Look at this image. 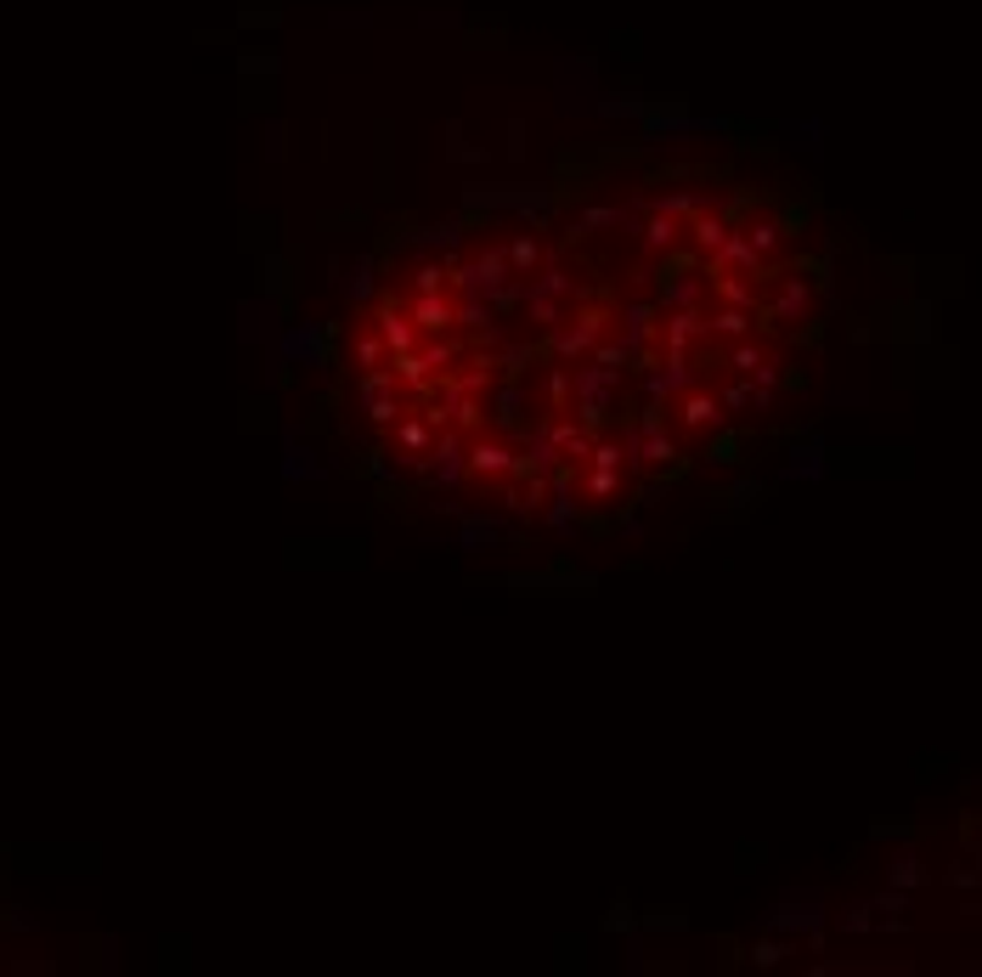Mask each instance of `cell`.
<instances>
[{
    "instance_id": "16",
    "label": "cell",
    "mask_w": 982,
    "mask_h": 977,
    "mask_svg": "<svg viewBox=\"0 0 982 977\" xmlns=\"http://www.w3.org/2000/svg\"><path fill=\"white\" fill-rule=\"evenodd\" d=\"M621 221H632V210H621V204H599V210H581V215H576V232H581V237H594V232L621 226Z\"/></svg>"
},
{
    "instance_id": "7",
    "label": "cell",
    "mask_w": 982,
    "mask_h": 977,
    "mask_svg": "<svg viewBox=\"0 0 982 977\" xmlns=\"http://www.w3.org/2000/svg\"><path fill=\"white\" fill-rule=\"evenodd\" d=\"M701 333H706V317H701L695 306H677V311L661 317V346H666V351H690Z\"/></svg>"
},
{
    "instance_id": "15",
    "label": "cell",
    "mask_w": 982,
    "mask_h": 977,
    "mask_svg": "<svg viewBox=\"0 0 982 977\" xmlns=\"http://www.w3.org/2000/svg\"><path fill=\"white\" fill-rule=\"evenodd\" d=\"M389 429H396V442H402V447H407L413 458H424V453H429V442H435V429H429V418H396V424H389Z\"/></svg>"
},
{
    "instance_id": "19",
    "label": "cell",
    "mask_w": 982,
    "mask_h": 977,
    "mask_svg": "<svg viewBox=\"0 0 982 977\" xmlns=\"http://www.w3.org/2000/svg\"><path fill=\"white\" fill-rule=\"evenodd\" d=\"M548 525H554V531H570V525H576V498H570V480H565V475H559V486H554Z\"/></svg>"
},
{
    "instance_id": "24",
    "label": "cell",
    "mask_w": 982,
    "mask_h": 977,
    "mask_svg": "<svg viewBox=\"0 0 982 977\" xmlns=\"http://www.w3.org/2000/svg\"><path fill=\"white\" fill-rule=\"evenodd\" d=\"M520 402H525V390L509 379V384H503V396H498V418H503V424H520Z\"/></svg>"
},
{
    "instance_id": "20",
    "label": "cell",
    "mask_w": 982,
    "mask_h": 977,
    "mask_svg": "<svg viewBox=\"0 0 982 977\" xmlns=\"http://www.w3.org/2000/svg\"><path fill=\"white\" fill-rule=\"evenodd\" d=\"M536 261H543V249H536V237H531V232H520V237L509 243V266H514V277L536 272Z\"/></svg>"
},
{
    "instance_id": "2",
    "label": "cell",
    "mask_w": 982,
    "mask_h": 977,
    "mask_svg": "<svg viewBox=\"0 0 982 977\" xmlns=\"http://www.w3.org/2000/svg\"><path fill=\"white\" fill-rule=\"evenodd\" d=\"M690 384H695L690 351H666L661 362H650V368H644V396H650V402H672V396H683Z\"/></svg>"
},
{
    "instance_id": "1",
    "label": "cell",
    "mask_w": 982,
    "mask_h": 977,
    "mask_svg": "<svg viewBox=\"0 0 982 977\" xmlns=\"http://www.w3.org/2000/svg\"><path fill=\"white\" fill-rule=\"evenodd\" d=\"M605 322H610L605 311H581V317H570V322L548 339V351H554L559 362H587V357L599 351V339H605Z\"/></svg>"
},
{
    "instance_id": "14",
    "label": "cell",
    "mask_w": 982,
    "mask_h": 977,
    "mask_svg": "<svg viewBox=\"0 0 982 977\" xmlns=\"http://www.w3.org/2000/svg\"><path fill=\"white\" fill-rule=\"evenodd\" d=\"M581 492H587V503H605V498H616V492H621V469L587 464V480H581Z\"/></svg>"
},
{
    "instance_id": "22",
    "label": "cell",
    "mask_w": 982,
    "mask_h": 977,
    "mask_svg": "<svg viewBox=\"0 0 982 977\" xmlns=\"http://www.w3.org/2000/svg\"><path fill=\"white\" fill-rule=\"evenodd\" d=\"M384 357H389V346H384V339H378V328L356 339V368H362V373H367V368H378Z\"/></svg>"
},
{
    "instance_id": "17",
    "label": "cell",
    "mask_w": 982,
    "mask_h": 977,
    "mask_svg": "<svg viewBox=\"0 0 982 977\" xmlns=\"http://www.w3.org/2000/svg\"><path fill=\"white\" fill-rule=\"evenodd\" d=\"M683 232H690V226H683L677 215H661V210H650V226H644V243H650V249H672V243H677Z\"/></svg>"
},
{
    "instance_id": "18",
    "label": "cell",
    "mask_w": 982,
    "mask_h": 977,
    "mask_svg": "<svg viewBox=\"0 0 982 977\" xmlns=\"http://www.w3.org/2000/svg\"><path fill=\"white\" fill-rule=\"evenodd\" d=\"M706 328H712V333H728V339H746V333H751V311H740V306H717V311L706 317Z\"/></svg>"
},
{
    "instance_id": "5",
    "label": "cell",
    "mask_w": 982,
    "mask_h": 977,
    "mask_svg": "<svg viewBox=\"0 0 982 977\" xmlns=\"http://www.w3.org/2000/svg\"><path fill=\"white\" fill-rule=\"evenodd\" d=\"M469 469L485 475V480H498V475H520V453L509 442H498V435H480V442L469 447Z\"/></svg>"
},
{
    "instance_id": "8",
    "label": "cell",
    "mask_w": 982,
    "mask_h": 977,
    "mask_svg": "<svg viewBox=\"0 0 982 977\" xmlns=\"http://www.w3.org/2000/svg\"><path fill=\"white\" fill-rule=\"evenodd\" d=\"M779 322H802L808 311H813V283L808 277H784V288H779V300L768 306Z\"/></svg>"
},
{
    "instance_id": "4",
    "label": "cell",
    "mask_w": 982,
    "mask_h": 977,
    "mask_svg": "<svg viewBox=\"0 0 982 977\" xmlns=\"http://www.w3.org/2000/svg\"><path fill=\"white\" fill-rule=\"evenodd\" d=\"M373 328H378V339L389 346V357H402V351H418V339H424V333H418V322H413V317H407L396 300H384V306H378Z\"/></svg>"
},
{
    "instance_id": "10",
    "label": "cell",
    "mask_w": 982,
    "mask_h": 977,
    "mask_svg": "<svg viewBox=\"0 0 982 977\" xmlns=\"http://www.w3.org/2000/svg\"><path fill=\"white\" fill-rule=\"evenodd\" d=\"M712 295H717L723 306H740V311H757V288H751L746 277H734V272H723V266H712Z\"/></svg>"
},
{
    "instance_id": "12",
    "label": "cell",
    "mask_w": 982,
    "mask_h": 977,
    "mask_svg": "<svg viewBox=\"0 0 982 977\" xmlns=\"http://www.w3.org/2000/svg\"><path fill=\"white\" fill-rule=\"evenodd\" d=\"M661 306L666 311H677V306H701V283H695V272H666V283H661Z\"/></svg>"
},
{
    "instance_id": "26",
    "label": "cell",
    "mask_w": 982,
    "mask_h": 977,
    "mask_svg": "<svg viewBox=\"0 0 982 977\" xmlns=\"http://www.w3.org/2000/svg\"><path fill=\"white\" fill-rule=\"evenodd\" d=\"M746 237H751V243H757V249L768 255V249H773V243H779V226H773V221H757V226H746Z\"/></svg>"
},
{
    "instance_id": "25",
    "label": "cell",
    "mask_w": 982,
    "mask_h": 977,
    "mask_svg": "<svg viewBox=\"0 0 982 977\" xmlns=\"http://www.w3.org/2000/svg\"><path fill=\"white\" fill-rule=\"evenodd\" d=\"M452 357H458V346H447V339H440V333H429V346H424V362H429V373H440V368H447Z\"/></svg>"
},
{
    "instance_id": "3",
    "label": "cell",
    "mask_w": 982,
    "mask_h": 977,
    "mask_svg": "<svg viewBox=\"0 0 982 977\" xmlns=\"http://www.w3.org/2000/svg\"><path fill=\"white\" fill-rule=\"evenodd\" d=\"M407 317L418 322V333H447L458 328V295H447V288H435V295H413L407 300Z\"/></svg>"
},
{
    "instance_id": "9",
    "label": "cell",
    "mask_w": 982,
    "mask_h": 977,
    "mask_svg": "<svg viewBox=\"0 0 982 977\" xmlns=\"http://www.w3.org/2000/svg\"><path fill=\"white\" fill-rule=\"evenodd\" d=\"M717 266H740V272H751V277H762V249L746 237V232H734L728 226V237H723V249H717Z\"/></svg>"
},
{
    "instance_id": "13",
    "label": "cell",
    "mask_w": 982,
    "mask_h": 977,
    "mask_svg": "<svg viewBox=\"0 0 982 977\" xmlns=\"http://www.w3.org/2000/svg\"><path fill=\"white\" fill-rule=\"evenodd\" d=\"M723 237H728V221H717V215H712V204H706L701 215H690V243H701L706 255H717V249H723Z\"/></svg>"
},
{
    "instance_id": "23",
    "label": "cell",
    "mask_w": 982,
    "mask_h": 977,
    "mask_svg": "<svg viewBox=\"0 0 982 977\" xmlns=\"http://www.w3.org/2000/svg\"><path fill=\"white\" fill-rule=\"evenodd\" d=\"M447 283H452L447 261H440V266H418L413 272V295H435V288H447Z\"/></svg>"
},
{
    "instance_id": "21",
    "label": "cell",
    "mask_w": 982,
    "mask_h": 977,
    "mask_svg": "<svg viewBox=\"0 0 982 977\" xmlns=\"http://www.w3.org/2000/svg\"><path fill=\"white\" fill-rule=\"evenodd\" d=\"M650 333H661V328H655V311H650V306H627V339H632V346H644Z\"/></svg>"
},
{
    "instance_id": "6",
    "label": "cell",
    "mask_w": 982,
    "mask_h": 977,
    "mask_svg": "<svg viewBox=\"0 0 982 977\" xmlns=\"http://www.w3.org/2000/svg\"><path fill=\"white\" fill-rule=\"evenodd\" d=\"M565 447L554 442V429H531L525 435V453H520V475H559Z\"/></svg>"
},
{
    "instance_id": "11",
    "label": "cell",
    "mask_w": 982,
    "mask_h": 977,
    "mask_svg": "<svg viewBox=\"0 0 982 977\" xmlns=\"http://www.w3.org/2000/svg\"><path fill=\"white\" fill-rule=\"evenodd\" d=\"M717 413H723V402H717V396H706V390H683V402H677V418L690 424V429H706V424H717Z\"/></svg>"
}]
</instances>
